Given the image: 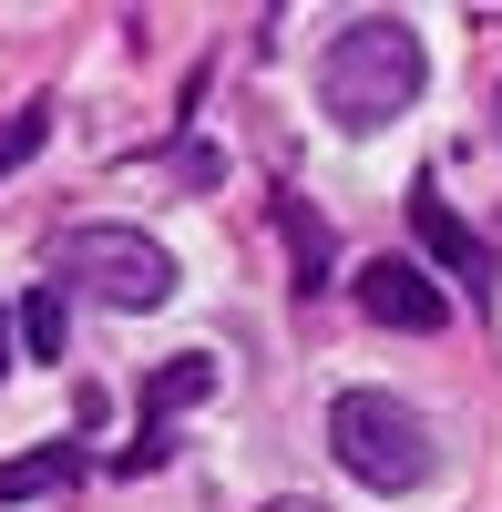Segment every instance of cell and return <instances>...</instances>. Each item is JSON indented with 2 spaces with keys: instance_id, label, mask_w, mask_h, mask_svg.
I'll return each mask as SVG.
<instances>
[{
  "instance_id": "obj_6",
  "label": "cell",
  "mask_w": 502,
  "mask_h": 512,
  "mask_svg": "<svg viewBox=\"0 0 502 512\" xmlns=\"http://www.w3.org/2000/svg\"><path fill=\"white\" fill-rule=\"evenodd\" d=\"M195 400H216V359H205V349H175V359L144 379V431H164V420L195 410Z\"/></svg>"
},
{
  "instance_id": "obj_9",
  "label": "cell",
  "mask_w": 502,
  "mask_h": 512,
  "mask_svg": "<svg viewBox=\"0 0 502 512\" xmlns=\"http://www.w3.org/2000/svg\"><path fill=\"white\" fill-rule=\"evenodd\" d=\"M287 246H298V277L318 287V267H328V226L308 216V205H287Z\"/></svg>"
},
{
  "instance_id": "obj_8",
  "label": "cell",
  "mask_w": 502,
  "mask_h": 512,
  "mask_svg": "<svg viewBox=\"0 0 502 512\" xmlns=\"http://www.w3.org/2000/svg\"><path fill=\"white\" fill-rule=\"evenodd\" d=\"M21 338H31V359H62V349H72V308H62V287H31Z\"/></svg>"
},
{
  "instance_id": "obj_5",
  "label": "cell",
  "mask_w": 502,
  "mask_h": 512,
  "mask_svg": "<svg viewBox=\"0 0 502 512\" xmlns=\"http://www.w3.org/2000/svg\"><path fill=\"white\" fill-rule=\"evenodd\" d=\"M410 226H421V246H431V256H441V267L462 277V287H482V277H492L482 236H472V226H462V216L441 205V185H410Z\"/></svg>"
},
{
  "instance_id": "obj_11",
  "label": "cell",
  "mask_w": 502,
  "mask_h": 512,
  "mask_svg": "<svg viewBox=\"0 0 502 512\" xmlns=\"http://www.w3.org/2000/svg\"><path fill=\"white\" fill-rule=\"evenodd\" d=\"M257 512H328V502H308V492H287V502H257Z\"/></svg>"
},
{
  "instance_id": "obj_10",
  "label": "cell",
  "mask_w": 502,
  "mask_h": 512,
  "mask_svg": "<svg viewBox=\"0 0 502 512\" xmlns=\"http://www.w3.org/2000/svg\"><path fill=\"white\" fill-rule=\"evenodd\" d=\"M41 123H52V113H11V123H0V175H11L21 154H41Z\"/></svg>"
},
{
  "instance_id": "obj_7",
  "label": "cell",
  "mask_w": 502,
  "mask_h": 512,
  "mask_svg": "<svg viewBox=\"0 0 502 512\" xmlns=\"http://www.w3.org/2000/svg\"><path fill=\"white\" fill-rule=\"evenodd\" d=\"M41 492H72V441H31L0 461V502H41Z\"/></svg>"
},
{
  "instance_id": "obj_4",
  "label": "cell",
  "mask_w": 502,
  "mask_h": 512,
  "mask_svg": "<svg viewBox=\"0 0 502 512\" xmlns=\"http://www.w3.org/2000/svg\"><path fill=\"white\" fill-rule=\"evenodd\" d=\"M359 318H380L400 338H441L451 328V297L410 267V256H369V267H359Z\"/></svg>"
},
{
  "instance_id": "obj_1",
  "label": "cell",
  "mask_w": 502,
  "mask_h": 512,
  "mask_svg": "<svg viewBox=\"0 0 502 512\" xmlns=\"http://www.w3.org/2000/svg\"><path fill=\"white\" fill-rule=\"evenodd\" d=\"M421 82H431L421 31H410L400 11H359L318 52V113L339 123V134H380V123H400L410 103H421Z\"/></svg>"
},
{
  "instance_id": "obj_13",
  "label": "cell",
  "mask_w": 502,
  "mask_h": 512,
  "mask_svg": "<svg viewBox=\"0 0 502 512\" xmlns=\"http://www.w3.org/2000/svg\"><path fill=\"white\" fill-rule=\"evenodd\" d=\"M492 123H502V93H492Z\"/></svg>"
},
{
  "instance_id": "obj_3",
  "label": "cell",
  "mask_w": 502,
  "mask_h": 512,
  "mask_svg": "<svg viewBox=\"0 0 502 512\" xmlns=\"http://www.w3.org/2000/svg\"><path fill=\"white\" fill-rule=\"evenodd\" d=\"M52 287H82V297H103V308L144 318V308L175 297V256L144 226H72V236H52Z\"/></svg>"
},
{
  "instance_id": "obj_12",
  "label": "cell",
  "mask_w": 502,
  "mask_h": 512,
  "mask_svg": "<svg viewBox=\"0 0 502 512\" xmlns=\"http://www.w3.org/2000/svg\"><path fill=\"white\" fill-rule=\"evenodd\" d=\"M0 379H11V308H0Z\"/></svg>"
},
{
  "instance_id": "obj_2",
  "label": "cell",
  "mask_w": 502,
  "mask_h": 512,
  "mask_svg": "<svg viewBox=\"0 0 502 512\" xmlns=\"http://www.w3.org/2000/svg\"><path fill=\"white\" fill-rule=\"evenodd\" d=\"M328 451H339V472L359 492H380V502H410L431 472H441V451H431V420L390 400V390H339V410H328Z\"/></svg>"
}]
</instances>
